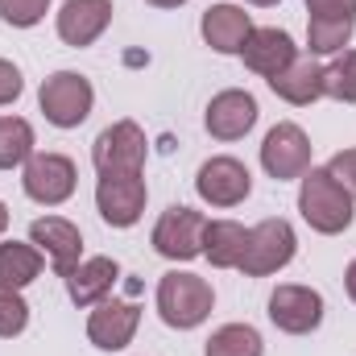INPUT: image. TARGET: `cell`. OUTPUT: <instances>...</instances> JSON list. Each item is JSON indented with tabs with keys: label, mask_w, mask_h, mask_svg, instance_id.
<instances>
[{
	"label": "cell",
	"mask_w": 356,
	"mask_h": 356,
	"mask_svg": "<svg viewBox=\"0 0 356 356\" xmlns=\"http://www.w3.org/2000/svg\"><path fill=\"white\" fill-rule=\"evenodd\" d=\"M298 211L302 220L323 232V236H340L348 232L356 220V199L344 191V182L332 175L327 166H311L298 178Z\"/></svg>",
	"instance_id": "obj_1"
},
{
	"label": "cell",
	"mask_w": 356,
	"mask_h": 356,
	"mask_svg": "<svg viewBox=\"0 0 356 356\" xmlns=\"http://www.w3.org/2000/svg\"><path fill=\"white\" fill-rule=\"evenodd\" d=\"M356 17H311L307 21V50L311 54H340L353 42Z\"/></svg>",
	"instance_id": "obj_24"
},
{
	"label": "cell",
	"mask_w": 356,
	"mask_h": 356,
	"mask_svg": "<svg viewBox=\"0 0 356 356\" xmlns=\"http://www.w3.org/2000/svg\"><path fill=\"white\" fill-rule=\"evenodd\" d=\"M145 4H154V8H178V4H186V0H145Z\"/></svg>",
	"instance_id": "obj_32"
},
{
	"label": "cell",
	"mask_w": 356,
	"mask_h": 356,
	"mask_svg": "<svg viewBox=\"0 0 356 356\" xmlns=\"http://www.w3.org/2000/svg\"><path fill=\"white\" fill-rule=\"evenodd\" d=\"M323 95L340 104H356V50H340L323 67Z\"/></svg>",
	"instance_id": "obj_25"
},
{
	"label": "cell",
	"mask_w": 356,
	"mask_h": 356,
	"mask_svg": "<svg viewBox=\"0 0 356 356\" xmlns=\"http://www.w3.org/2000/svg\"><path fill=\"white\" fill-rule=\"evenodd\" d=\"M241 58H245V67H249L253 75L273 79L277 71H286V67L298 58V46H294V38H290L286 29L266 25V29H253V33H249V42H245V50H241Z\"/></svg>",
	"instance_id": "obj_15"
},
{
	"label": "cell",
	"mask_w": 356,
	"mask_h": 356,
	"mask_svg": "<svg viewBox=\"0 0 356 356\" xmlns=\"http://www.w3.org/2000/svg\"><path fill=\"white\" fill-rule=\"evenodd\" d=\"M108 25H112V0H67L58 8V38L75 50L104 38Z\"/></svg>",
	"instance_id": "obj_16"
},
{
	"label": "cell",
	"mask_w": 356,
	"mask_h": 356,
	"mask_svg": "<svg viewBox=\"0 0 356 356\" xmlns=\"http://www.w3.org/2000/svg\"><path fill=\"white\" fill-rule=\"evenodd\" d=\"M29 245H38V253H46L50 257V266L54 273L67 282L75 266L83 261V232L71 224V220H63V216H42V220H33L29 224Z\"/></svg>",
	"instance_id": "obj_12"
},
{
	"label": "cell",
	"mask_w": 356,
	"mask_h": 356,
	"mask_svg": "<svg viewBox=\"0 0 356 356\" xmlns=\"http://www.w3.org/2000/svg\"><path fill=\"white\" fill-rule=\"evenodd\" d=\"M141 327V307L137 302H120V298H104L95 302V311L88 315V340L99 353H120L133 344Z\"/></svg>",
	"instance_id": "obj_13"
},
{
	"label": "cell",
	"mask_w": 356,
	"mask_h": 356,
	"mask_svg": "<svg viewBox=\"0 0 356 356\" xmlns=\"http://www.w3.org/2000/svg\"><path fill=\"white\" fill-rule=\"evenodd\" d=\"M21 91H25V79H21V71H17L8 58H0V108H4V104H13Z\"/></svg>",
	"instance_id": "obj_29"
},
{
	"label": "cell",
	"mask_w": 356,
	"mask_h": 356,
	"mask_svg": "<svg viewBox=\"0 0 356 356\" xmlns=\"http://www.w3.org/2000/svg\"><path fill=\"white\" fill-rule=\"evenodd\" d=\"M91 162L99 175H141L145 170V133L137 120H116L108 124L95 145H91Z\"/></svg>",
	"instance_id": "obj_5"
},
{
	"label": "cell",
	"mask_w": 356,
	"mask_h": 356,
	"mask_svg": "<svg viewBox=\"0 0 356 356\" xmlns=\"http://www.w3.org/2000/svg\"><path fill=\"white\" fill-rule=\"evenodd\" d=\"M29 327V302L21 290H0V340H13Z\"/></svg>",
	"instance_id": "obj_26"
},
{
	"label": "cell",
	"mask_w": 356,
	"mask_h": 356,
	"mask_svg": "<svg viewBox=\"0 0 356 356\" xmlns=\"http://www.w3.org/2000/svg\"><path fill=\"white\" fill-rule=\"evenodd\" d=\"M298 253V236L290 228V220H261L257 228H249V245L241 257V273L245 277H269L277 269H286Z\"/></svg>",
	"instance_id": "obj_4"
},
{
	"label": "cell",
	"mask_w": 356,
	"mask_h": 356,
	"mask_svg": "<svg viewBox=\"0 0 356 356\" xmlns=\"http://www.w3.org/2000/svg\"><path fill=\"white\" fill-rule=\"evenodd\" d=\"M91 104H95V88L79 71H54L38 91V108L54 129H79L91 116Z\"/></svg>",
	"instance_id": "obj_3"
},
{
	"label": "cell",
	"mask_w": 356,
	"mask_h": 356,
	"mask_svg": "<svg viewBox=\"0 0 356 356\" xmlns=\"http://www.w3.org/2000/svg\"><path fill=\"white\" fill-rule=\"evenodd\" d=\"M4 228H8V207L0 203V236H4Z\"/></svg>",
	"instance_id": "obj_33"
},
{
	"label": "cell",
	"mask_w": 356,
	"mask_h": 356,
	"mask_svg": "<svg viewBox=\"0 0 356 356\" xmlns=\"http://www.w3.org/2000/svg\"><path fill=\"white\" fill-rule=\"evenodd\" d=\"M195 191H199V199L211 203V207H236V203L249 199V191H253V175H249L245 162L220 154V158H207V162L199 166V175H195Z\"/></svg>",
	"instance_id": "obj_11"
},
{
	"label": "cell",
	"mask_w": 356,
	"mask_h": 356,
	"mask_svg": "<svg viewBox=\"0 0 356 356\" xmlns=\"http://www.w3.org/2000/svg\"><path fill=\"white\" fill-rule=\"evenodd\" d=\"M257 116H261V108H257V99L249 91L228 88L220 95H211V104L203 112V124H207V133L216 141H241L257 124Z\"/></svg>",
	"instance_id": "obj_14"
},
{
	"label": "cell",
	"mask_w": 356,
	"mask_h": 356,
	"mask_svg": "<svg viewBox=\"0 0 356 356\" xmlns=\"http://www.w3.org/2000/svg\"><path fill=\"white\" fill-rule=\"evenodd\" d=\"M38 277H42L38 245H25V241H4L0 245V290H25Z\"/></svg>",
	"instance_id": "obj_21"
},
{
	"label": "cell",
	"mask_w": 356,
	"mask_h": 356,
	"mask_svg": "<svg viewBox=\"0 0 356 356\" xmlns=\"http://www.w3.org/2000/svg\"><path fill=\"white\" fill-rule=\"evenodd\" d=\"M203 232L207 220L195 207H166L154 224V253L166 261H195L203 257Z\"/></svg>",
	"instance_id": "obj_7"
},
{
	"label": "cell",
	"mask_w": 356,
	"mask_h": 356,
	"mask_svg": "<svg viewBox=\"0 0 356 356\" xmlns=\"http://www.w3.org/2000/svg\"><path fill=\"white\" fill-rule=\"evenodd\" d=\"M33 154V124L25 116H0V170H17Z\"/></svg>",
	"instance_id": "obj_23"
},
{
	"label": "cell",
	"mask_w": 356,
	"mask_h": 356,
	"mask_svg": "<svg viewBox=\"0 0 356 356\" xmlns=\"http://www.w3.org/2000/svg\"><path fill=\"white\" fill-rule=\"evenodd\" d=\"M145 199H149V186L141 175H99L95 182V207L112 228H133L145 211Z\"/></svg>",
	"instance_id": "obj_9"
},
{
	"label": "cell",
	"mask_w": 356,
	"mask_h": 356,
	"mask_svg": "<svg viewBox=\"0 0 356 356\" xmlns=\"http://www.w3.org/2000/svg\"><path fill=\"white\" fill-rule=\"evenodd\" d=\"M116 282H120V266L112 257H88L67 277V294H71L75 307H95V302L112 298Z\"/></svg>",
	"instance_id": "obj_18"
},
{
	"label": "cell",
	"mask_w": 356,
	"mask_h": 356,
	"mask_svg": "<svg viewBox=\"0 0 356 356\" xmlns=\"http://www.w3.org/2000/svg\"><path fill=\"white\" fill-rule=\"evenodd\" d=\"M216 307V290L207 277L199 273H186V269H170L162 282H158V315L166 327L175 332H191L199 327Z\"/></svg>",
	"instance_id": "obj_2"
},
{
	"label": "cell",
	"mask_w": 356,
	"mask_h": 356,
	"mask_svg": "<svg viewBox=\"0 0 356 356\" xmlns=\"http://www.w3.org/2000/svg\"><path fill=\"white\" fill-rule=\"evenodd\" d=\"M311 17H356V0H307Z\"/></svg>",
	"instance_id": "obj_30"
},
{
	"label": "cell",
	"mask_w": 356,
	"mask_h": 356,
	"mask_svg": "<svg viewBox=\"0 0 356 356\" xmlns=\"http://www.w3.org/2000/svg\"><path fill=\"white\" fill-rule=\"evenodd\" d=\"M269 319L286 336H307L323 323V294L298 282H286L269 294Z\"/></svg>",
	"instance_id": "obj_10"
},
{
	"label": "cell",
	"mask_w": 356,
	"mask_h": 356,
	"mask_svg": "<svg viewBox=\"0 0 356 356\" xmlns=\"http://www.w3.org/2000/svg\"><path fill=\"white\" fill-rule=\"evenodd\" d=\"M261 353H266V340L249 323H224L203 344V356H261Z\"/></svg>",
	"instance_id": "obj_22"
},
{
	"label": "cell",
	"mask_w": 356,
	"mask_h": 356,
	"mask_svg": "<svg viewBox=\"0 0 356 356\" xmlns=\"http://www.w3.org/2000/svg\"><path fill=\"white\" fill-rule=\"evenodd\" d=\"M249 4H277V0H249Z\"/></svg>",
	"instance_id": "obj_34"
},
{
	"label": "cell",
	"mask_w": 356,
	"mask_h": 356,
	"mask_svg": "<svg viewBox=\"0 0 356 356\" xmlns=\"http://www.w3.org/2000/svg\"><path fill=\"white\" fill-rule=\"evenodd\" d=\"M199 33L216 54H241L253 33V21L241 4H211L199 21Z\"/></svg>",
	"instance_id": "obj_17"
},
{
	"label": "cell",
	"mask_w": 356,
	"mask_h": 356,
	"mask_svg": "<svg viewBox=\"0 0 356 356\" xmlns=\"http://www.w3.org/2000/svg\"><path fill=\"white\" fill-rule=\"evenodd\" d=\"M261 166L269 178L277 182H294L311 170V137L294 124V120H282L273 124L261 141Z\"/></svg>",
	"instance_id": "obj_8"
},
{
	"label": "cell",
	"mask_w": 356,
	"mask_h": 356,
	"mask_svg": "<svg viewBox=\"0 0 356 356\" xmlns=\"http://www.w3.org/2000/svg\"><path fill=\"white\" fill-rule=\"evenodd\" d=\"M50 13V0H0V17L13 29H33Z\"/></svg>",
	"instance_id": "obj_27"
},
{
	"label": "cell",
	"mask_w": 356,
	"mask_h": 356,
	"mask_svg": "<svg viewBox=\"0 0 356 356\" xmlns=\"http://www.w3.org/2000/svg\"><path fill=\"white\" fill-rule=\"evenodd\" d=\"M327 170L340 178V182H344V191L356 199V149H340V154L327 162Z\"/></svg>",
	"instance_id": "obj_28"
},
{
	"label": "cell",
	"mask_w": 356,
	"mask_h": 356,
	"mask_svg": "<svg viewBox=\"0 0 356 356\" xmlns=\"http://www.w3.org/2000/svg\"><path fill=\"white\" fill-rule=\"evenodd\" d=\"M21 186L33 203L42 207H58L75 195L79 186V170L67 154H33L25 166H21Z\"/></svg>",
	"instance_id": "obj_6"
},
{
	"label": "cell",
	"mask_w": 356,
	"mask_h": 356,
	"mask_svg": "<svg viewBox=\"0 0 356 356\" xmlns=\"http://www.w3.org/2000/svg\"><path fill=\"white\" fill-rule=\"evenodd\" d=\"M344 290H348V298L356 302V261L348 269H344Z\"/></svg>",
	"instance_id": "obj_31"
},
{
	"label": "cell",
	"mask_w": 356,
	"mask_h": 356,
	"mask_svg": "<svg viewBox=\"0 0 356 356\" xmlns=\"http://www.w3.org/2000/svg\"><path fill=\"white\" fill-rule=\"evenodd\" d=\"M269 91L277 95V99H286V104H294V108H307V104H315L319 95H323V67L315 63V58H294L286 71H277L273 79H269Z\"/></svg>",
	"instance_id": "obj_19"
},
{
	"label": "cell",
	"mask_w": 356,
	"mask_h": 356,
	"mask_svg": "<svg viewBox=\"0 0 356 356\" xmlns=\"http://www.w3.org/2000/svg\"><path fill=\"white\" fill-rule=\"evenodd\" d=\"M245 245H249V228L236 224V220H207V232H203V257L216 269H236L245 257Z\"/></svg>",
	"instance_id": "obj_20"
}]
</instances>
